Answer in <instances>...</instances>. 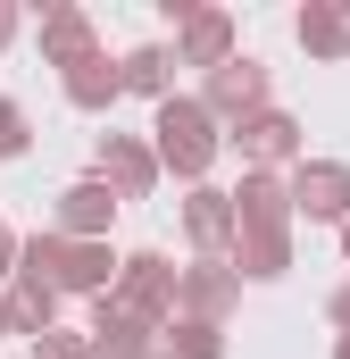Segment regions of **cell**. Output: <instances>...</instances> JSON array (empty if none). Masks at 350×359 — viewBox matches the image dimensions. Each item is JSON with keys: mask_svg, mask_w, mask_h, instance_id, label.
Masks as SVG:
<instances>
[{"mask_svg": "<svg viewBox=\"0 0 350 359\" xmlns=\"http://www.w3.org/2000/svg\"><path fill=\"white\" fill-rule=\"evenodd\" d=\"M159 151H167V168L200 176V168H209V151H217V134H209V117H200V109L167 100V109H159Z\"/></svg>", "mask_w": 350, "mask_h": 359, "instance_id": "1", "label": "cell"}, {"mask_svg": "<svg viewBox=\"0 0 350 359\" xmlns=\"http://www.w3.org/2000/svg\"><path fill=\"white\" fill-rule=\"evenodd\" d=\"M34 268H59V284H100L108 259L84 251V243H34Z\"/></svg>", "mask_w": 350, "mask_h": 359, "instance_id": "2", "label": "cell"}, {"mask_svg": "<svg viewBox=\"0 0 350 359\" xmlns=\"http://www.w3.org/2000/svg\"><path fill=\"white\" fill-rule=\"evenodd\" d=\"M300 209L309 217H342L350 209V176L342 168H300Z\"/></svg>", "mask_w": 350, "mask_h": 359, "instance_id": "3", "label": "cell"}, {"mask_svg": "<svg viewBox=\"0 0 350 359\" xmlns=\"http://www.w3.org/2000/svg\"><path fill=\"white\" fill-rule=\"evenodd\" d=\"M300 42H309V50H342V42H350V17H342V8H309V17H300Z\"/></svg>", "mask_w": 350, "mask_h": 359, "instance_id": "4", "label": "cell"}, {"mask_svg": "<svg viewBox=\"0 0 350 359\" xmlns=\"http://www.w3.org/2000/svg\"><path fill=\"white\" fill-rule=\"evenodd\" d=\"M67 92H76V100H84V109H100V100H108V92H117V76H108V67H100V59H76V76H67Z\"/></svg>", "mask_w": 350, "mask_h": 359, "instance_id": "5", "label": "cell"}, {"mask_svg": "<svg viewBox=\"0 0 350 359\" xmlns=\"http://www.w3.org/2000/svg\"><path fill=\"white\" fill-rule=\"evenodd\" d=\"M100 168H117V184H125V192H142V184H150V159H142L134 142H108V151H100Z\"/></svg>", "mask_w": 350, "mask_h": 359, "instance_id": "6", "label": "cell"}, {"mask_svg": "<svg viewBox=\"0 0 350 359\" xmlns=\"http://www.w3.org/2000/svg\"><path fill=\"white\" fill-rule=\"evenodd\" d=\"M242 142H251L259 159H284V151H292V126H284V117H259V126H242Z\"/></svg>", "mask_w": 350, "mask_h": 359, "instance_id": "7", "label": "cell"}, {"mask_svg": "<svg viewBox=\"0 0 350 359\" xmlns=\"http://www.w3.org/2000/svg\"><path fill=\"white\" fill-rule=\"evenodd\" d=\"M67 226H108V192L100 184H76L67 192Z\"/></svg>", "mask_w": 350, "mask_h": 359, "instance_id": "8", "label": "cell"}, {"mask_svg": "<svg viewBox=\"0 0 350 359\" xmlns=\"http://www.w3.org/2000/svg\"><path fill=\"white\" fill-rule=\"evenodd\" d=\"M125 84L159 92V84H167V59H159V50H134V59H125Z\"/></svg>", "mask_w": 350, "mask_h": 359, "instance_id": "9", "label": "cell"}, {"mask_svg": "<svg viewBox=\"0 0 350 359\" xmlns=\"http://www.w3.org/2000/svg\"><path fill=\"white\" fill-rule=\"evenodd\" d=\"M192 234H200V243H217V234H225V209H217V192H200V201H192Z\"/></svg>", "mask_w": 350, "mask_h": 359, "instance_id": "10", "label": "cell"}, {"mask_svg": "<svg viewBox=\"0 0 350 359\" xmlns=\"http://www.w3.org/2000/svg\"><path fill=\"white\" fill-rule=\"evenodd\" d=\"M217 100H225V109H234V100H259V67L242 59V76H217Z\"/></svg>", "mask_w": 350, "mask_h": 359, "instance_id": "11", "label": "cell"}, {"mask_svg": "<svg viewBox=\"0 0 350 359\" xmlns=\"http://www.w3.org/2000/svg\"><path fill=\"white\" fill-rule=\"evenodd\" d=\"M217 42H225V17H192V50L217 59Z\"/></svg>", "mask_w": 350, "mask_h": 359, "instance_id": "12", "label": "cell"}, {"mask_svg": "<svg viewBox=\"0 0 350 359\" xmlns=\"http://www.w3.org/2000/svg\"><path fill=\"white\" fill-rule=\"evenodd\" d=\"M8 151H25V117H17V100H0V159Z\"/></svg>", "mask_w": 350, "mask_h": 359, "instance_id": "13", "label": "cell"}, {"mask_svg": "<svg viewBox=\"0 0 350 359\" xmlns=\"http://www.w3.org/2000/svg\"><path fill=\"white\" fill-rule=\"evenodd\" d=\"M42 359H84V343H42Z\"/></svg>", "mask_w": 350, "mask_h": 359, "instance_id": "14", "label": "cell"}, {"mask_svg": "<svg viewBox=\"0 0 350 359\" xmlns=\"http://www.w3.org/2000/svg\"><path fill=\"white\" fill-rule=\"evenodd\" d=\"M8 25H17V17H8V8H0V34H8Z\"/></svg>", "mask_w": 350, "mask_h": 359, "instance_id": "15", "label": "cell"}, {"mask_svg": "<svg viewBox=\"0 0 350 359\" xmlns=\"http://www.w3.org/2000/svg\"><path fill=\"white\" fill-rule=\"evenodd\" d=\"M8 251H17V243H8V234H0V259H8Z\"/></svg>", "mask_w": 350, "mask_h": 359, "instance_id": "16", "label": "cell"}, {"mask_svg": "<svg viewBox=\"0 0 350 359\" xmlns=\"http://www.w3.org/2000/svg\"><path fill=\"white\" fill-rule=\"evenodd\" d=\"M342 326H350V292H342Z\"/></svg>", "mask_w": 350, "mask_h": 359, "instance_id": "17", "label": "cell"}, {"mask_svg": "<svg viewBox=\"0 0 350 359\" xmlns=\"http://www.w3.org/2000/svg\"><path fill=\"white\" fill-rule=\"evenodd\" d=\"M0 326H8V309H0Z\"/></svg>", "mask_w": 350, "mask_h": 359, "instance_id": "18", "label": "cell"}]
</instances>
